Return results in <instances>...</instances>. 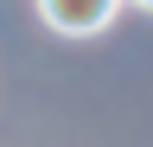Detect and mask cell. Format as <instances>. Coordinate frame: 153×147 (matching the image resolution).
Here are the masks:
<instances>
[{"instance_id": "7a4b0ae2", "label": "cell", "mask_w": 153, "mask_h": 147, "mask_svg": "<svg viewBox=\"0 0 153 147\" xmlns=\"http://www.w3.org/2000/svg\"><path fill=\"white\" fill-rule=\"evenodd\" d=\"M140 7H147V13H153V0H140Z\"/></svg>"}, {"instance_id": "6da1fadb", "label": "cell", "mask_w": 153, "mask_h": 147, "mask_svg": "<svg viewBox=\"0 0 153 147\" xmlns=\"http://www.w3.org/2000/svg\"><path fill=\"white\" fill-rule=\"evenodd\" d=\"M115 7H121V0H38L45 26L70 32V39H89V32H102V26L115 19Z\"/></svg>"}]
</instances>
